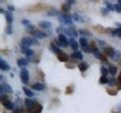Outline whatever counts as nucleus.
<instances>
[{"label":"nucleus","instance_id":"ddd939ff","mask_svg":"<svg viewBox=\"0 0 121 113\" xmlns=\"http://www.w3.org/2000/svg\"><path fill=\"white\" fill-rule=\"evenodd\" d=\"M0 68H1V70H3V71H8L10 69V66L5 60L1 59L0 60Z\"/></svg>","mask_w":121,"mask_h":113},{"label":"nucleus","instance_id":"2f4dec72","mask_svg":"<svg viewBox=\"0 0 121 113\" xmlns=\"http://www.w3.org/2000/svg\"><path fill=\"white\" fill-rule=\"evenodd\" d=\"M111 35H117L118 37L121 38V27L116 29V30H112V34Z\"/></svg>","mask_w":121,"mask_h":113},{"label":"nucleus","instance_id":"603ef678","mask_svg":"<svg viewBox=\"0 0 121 113\" xmlns=\"http://www.w3.org/2000/svg\"><path fill=\"white\" fill-rule=\"evenodd\" d=\"M119 65H121V61H120V62H119Z\"/></svg>","mask_w":121,"mask_h":113},{"label":"nucleus","instance_id":"72a5a7b5","mask_svg":"<svg viewBox=\"0 0 121 113\" xmlns=\"http://www.w3.org/2000/svg\"><path fill=\"white\" fill-rule=\"evenodd\" d=\"M79 33H80L81 35H86V36H90L91 35L90 31H88L87 29H81L80 31H79Z\"/></svg>","mask_w":121,"mask_h":113},{"label":"nucleus","instance_id":"39448f33","mask_svg":"<svg viewBox=\"0 0 121 113\" xmlns=\"http://www.w3.org/2000/svg\"><path fill=\"white\" fill-rule=\"evenodd\" d=\"M41 111H43V105L39 104V102H36L35 104V106L30 108L29 110H27L28 113H41Z\"/></svg>","mask_w":121,"mask_h":113},{"label":"nucleus","instance_id":"49530a36","mask_svg":"<svg viewBox=\"0 0 121 113\" xmlns=\"http://www.w3.org/2000/svg\"><path fill=\"white\" fill-rule=\"evenodd\" d=\"M48 15H56V14H58V12L56 11H50V12H48Z\"/></svg>","mask_w":121,"mask_h":113},{"label":"nucleus","instance_id":"f03ea898","mask_svg":"<svg viewBox=\"0 0 121 113\" xmlns=\"http://www.w3.org/2000/svg\"><path fill=\"white\" fill-rule=\"evenodd\" d=\"M32 44H39V42L35 40H33L31 38H28V37H23L20 41V46L21 48H29L30 45Z\"/></svg>","mask_w":121,"mask_h":113},{"label":"nucleus","instance_id":"8fccbe9b","mask_svg":"<svg viewBox=\"0 0 121 113\" xmlns=\"http://www.w3.org/2000/svg\"><path fill=\"white\" fill-rule=\"evenodd\" d=\"M0 12H1V13H3V12H4V10H3V9L1 8V9H0ZM4 13H5V12H4Z\"/></svg>","mask_w":121,"mask_h":113},{"label":"nucleus","instance_id":"6ab92c4d","mask_svg":"<svg viewBox=\"0 0 121 113\" xmlns=\"http://www.w3.org/2000/svg\"><path fill=\"white\" fill-rule=\"evenodd\" d=\"M67 33L69 35H72V36H77V35H79L78 34V31L75 29L74 26H70V27L67 29Z\"/></svg>","mask_w":121,"mask_h":113},{"label":"nucleus","instance_id":"3c124183","mask_svg":"<svg viewBox=\"0 0 121 113\" xmlns=\"http://www.w3.org/2000/svg\"><path fill=\"white\" fill-rule=\"evenodd\" d=\"M118 4H120V5H121V0H118Z\"/></svg>","mask_w":121,"mask_h":113},{"label":"nucleus","instance_id":"a211bd4d","mask_svg":"<svg viewBox=\"0 0 121 113\" xmlns=\"http://www.w3.org/2000/svg\"><path fill=\"white\" fill-rule=\"evenodd\" d=\"M39 26L41 29H48V28H51L52 23L51 22H48V21H41V22H39Z\"/></svg>","mask_w":121,"mask_h":113},{"label":"nucleus","instance_id":"c9c22d12","mask_svg":"<svg viewBox=\"0 0 121 113\" xmlns=\"http://www.w3.org/2000/svg\"><path fill=\"white\" fill-rule=\"evenodd\" d=\"M109 72L108 69H106L105 67H101V73H102V76H107V74Z\"/></svg>","mask_w":121,"mask_h":113},{"label":"nucleus","instance_id":"4be33fe9","mask_svg":"<svg viewBox=\"0 0 121 113\" xmlns=\"http://www.w3.org/2000/svg\"><path fill=\"white\" fill-rule=\"evenodd\" d=\"M50 49H51L52 52H55V53H56L58 55L60 53V52H62V51L60 50V48H59L58 46H56V45L55 43H51V45H50Z\"/></svg>","mask_w":121,"mask_h":113},{"label":"nucleus","instance_id":"e433bc0d","mask_svg":"<svg viewBox=\"0 0 121 113\" xmlns=\"http://www.w3.org/2000/svg\"><path fill=\"white\" fill-rule=\"evenodd\" d=\"M117 84H118V89L121 90V72L118 75V78H117Z\"/></svg>","mask_w":121,"mask_h":113},{"label":"nucleus","instance_id":"cd10ccee","mask_svg":"<svg viewBox=\"0 0 121 113\" xmlns=\"http://www.w3.org/2000/svg\"><path fill=\"white\" fill-rule=\"evenodd\" d=\"M70 8H71V5L68 4V3H64L62 7H60V9H62V11H64V12H68V11L70 10Z\"/></svg>","mask_w":121,"mask_h":113},{"label":"nucleus","instance_id":"f3484780","mask_svg":"<svg viewBox=\"0 0 121 113\" xmlns=\"http://www.w3.org/2000/svg\"><path fill=\"white\" fill-rule=\"evenodd\" d=\"M69 45H70V47H71L73 50L78 51V43H77V41H76L74 38L69 39Z\"/></svg>","mask_w":121,"mask_h":113},{"label":"nucleus","instance_id":"79ce46f5","mask_svg":"<svg viewBox=\"0 0 121 113\" xmlns=\"http://www.w3.org/2000/svg\"><path fill=\"white\" fill-rule=\"evenodd\" d=\"M21 23L23 24V25L28 26V25H29V21H28V20H25V19H23V20H21Z\"/></svg>","mask_w":121,"mask_h":113},{"label":"nucleus","instance_id":"58836bf2","mask_svg":"<svg viewBox=\"0 0 121 113\" xmlns=\"http://www.w3.org/2000/svg\"><path fill=\"white\" fill-rule=\"evenodd\" d=\"M114 6H115V11H116V12L121 13V5H120V4H118V3H117V4H115Z\"/></svg>","mask_w":121,"mask_h":113},{"label":"nucleus","instance_id":"9b49d317","mask_svg":"<svg viewBox=\"0 0 121 113\" xmlns=\"http://www.w3.org/2000/svg\"><path fill=\"white\" fill-rule=\"evenodd\" d=\"M58 59H59V61H60V62H67L68 60H69V55L62 51L58 55Z\"/></svg>","mask_w":121,"mask_h":113},{"label":"nucleus","instance_id":"4c0bfd02","mask_svg":"<svg viewBox=\"0 0 121 113\" xmlns=\"http://www.w3.org/2000/svg\"><path fill=\"white\" fill-rule=\"evenodd\" d=\"M26 30H27L28 32H30V33H32V32H35V27H33L32 25H28L27 27H26Z\"/></svg>","mask_w":121,"mask_h":113},{"label":"nucleus","instance_id":"412c9836","mask_svg":"<svg viewBox=\"0 0 121 113\" xmlns=\"http://www.w3.org/2000/svg\"><path fill=\"white\" fill-rule=\"evenodd\" d=\"M22 90H23L24 94L28 97V98H30V97H33V96H35V93H33V92L31 91V90H29L27 87H25V86H24V87H22Z\"/></svg>","mask_w":121,"mask_h":113},{"label":"nucleus","instance_id":"c85d7f7f","mask_svg":"<svg viewBox=\"0 0 121 113\" xmlns=\"http://www.w3.org/2000/svg\"><path fill=\"white\" fill-rule=\"evenodd\" d=\"M95 30L96 31H98L99 33H105L106 31H109V29L108 30H106V29H104L102 26H100V25H97V26H95Z\"/></svg>","mask_w":121,"mask_h":113},{"label":"nucleus","instance_id":"ea45409f","mask_svg":"<svg viewBox=\"0 0 121 113\" xmlns=\"http://www.w3.org/2000/svg\"><path fill=\"white\" fill-rule=\"evenodd\" d=\"M6 33H7V34H12V28H11V25H7Z\"/></svg>","mask_w":121,"mask_h":113},{"label":"nucleus","instance_id":"a19ab883","mask_svg":"<svg viewBox=\"0 0 121 113\" xmlns=\"http://www.w3.org/2000/svg\"><path fill=\"white\" fill-rule=\"evenodd\" d=\"M12 113H23V110H22L21 108H17V109L12 110Z\"/></svg>","mask_w":121,"mask_h":113},{"label":"nucleus","instance_id":"7ed1b4c3","mask_svg":"<svg viewBox=\"0 0 121 113\" xmlns=\"http://www.w3.org/2000/svg\"><path fill=\"white\" fill-rule=\"evenodd\" d=\"M20 79L23 84H27L29 81V71L26 68H21L20 70Z\"/></svg>","mask_w":121,"mask_h":113},{"label":"nucleus","instance_id":"37998d69","mask_svg":"<svg viewBox=\"0 0 121 113\" xmlns=\"http://www.w3.org/2000/svg\"><path fill=\"white\" fill-rule=\"evenodd\" d=\"M66 67H67V68H71V69H74L75 68L74 65H73V64H71V63H67L66 64Z\"/></svg>","mask_w":121,"mask_h":113},{"label":"nucleus","instance_id":"9d476101","mask_svg":"<svg viewBox=\"0 0 121 113\" xmlns=\"http://www.w3.org/2000/svg\"><path fill=\"white\" fill-rule=\"evenodd\" d=\"M103 51H104V54L106 56L112 57V55L114 54V52H115V49L113 47H111V46H108V47H105L104 49H103Z\"/></svg>","mask_w":121,"mask_h":113},{"label":"nucleus","instance_id":"1a4fd4ad","mask_svg":"<svg viewBox=\"0 0 121 113\" xmlns=\"http://www.w3.org/2000/svg\"><path fill=\"white\" fill-rule=\"evenodd\" d=\"M31 34L35 37L36 39H43V38H44V37H47L48 36V34L45 32H43V31H37V30H35V32H32Z\"/></svg>","mask_w":121,"mask_h":113},{"label":"nucleus","instance_id":"f257e3e1","mask_svg":"<svg viewBox=\"0 0 121 113\" xmlns=\"http://www.w3.org/2000/svg\"><path fill=\"white\" fill-rule=\"evenodd\" d=\"M1 103H2V105L4 106L6 109H8V110H14V106H15V104L12 102L11 100H9L8 99V97H7L6 95H4V96H1Z\"/></svg>","mask_w":121,"mask_h":113},{"label":"nucleus","instance_id":"f704fd0d","mask_svg":"<svg viewBox=\"0 0 121 113\" xmlns=\"http://www.w3.org/2000/svg\"><path fill=\"white\" fill-rule=\"evenodd\" d=\"M108 84L110 86H114L115 84H117V80L115 78H110L109 79V81H108Z\"/></svg>","mask_w":121,"mask_h":113},{"label":"nucleus","instance_id":"6e6552de","mask_svg":"<svg viewBox=\"0 0 121 113\" xmlns=\"http://www.w3.org/2000/svg\"><path fill=\"white\" fill-rule=\"evenodd\" d=\"M0 89H1V93L4 92V94L5 93H11V92H12V89H11V87L7 83H5V82L1 84V86H0Z\"/></svg>","mask_w":121,"mask_h":113},{"label":"nucleus","instance_id":"de8ad7c7","mask_svg":"<svg viewBox=\"0 0 121 113\" xmlns=\"http://www.w3.org/2000/svg\"><path fill=\"white\" fill-rule=\"evenodd\" d=\"M75 2H76V1H74V0H69V1H67V3H68V4H70V5L75 4Z\"/></svg>","mask_w":121,"mask_h":113},{"label":"nucleus","instance_id":"2eb2a0df","mask_svg":"<svg viewBox=\"0 0 121 113\" xmlns=\"http://www.w3.org/2000/svg\"><path fill=\"white\" fill-rule=\"evenodd\" d=\"M28 64V60L25 59V58H18L17 59V65L19 67H22L23 68L24 66H27Z\"/></svg>","mask_w":121,"mask_h":113},{"label":"nucleus","instance_id":"20e7f679","mask_svg":"<svg viewBox=\"0 0 121 113\" xmlns=\"http://www.w3.org/2000/svg\"><path fill=\"white\" fill-rule=\"evenodd\" d=\"M58 40H59V42H60V46L67 47L68 45H69V40L67 39V37L65 36V34H63V33H60V34H59Z\"/></svg>","mask_w":121,"mask_h":113},{"label":"nucleus","instance_id":"423d86ee","mask_svg":"<svg viewBox=\"0 0 121 113\" xmlns=\"http://www.w3.org/2000/svg\"><path fill=\"white\" fill-rule=\"evenodd\" d=\"M37 102L36 100H35V99H31V98H25V100H24V104H25V106H26V108H27V110H29L30 108H32L33 106H35V104Z\"/></svg>","mask_w":121,"mask_h":113},{"label":"nucleus","instance_id":"a18cd8bd","mask_svg":"<svg viewBox=\"0 0 121 113\" xmlns=\"http://www.w3.org/2000/svg\"><path fill=\"white\" fill-rule=\"evenodd\" d=\"M98 42H99L100 46H104L105 45V41H103V40H98Z\"/></svg>","mask_w":121,"mask_h":113},{"label":"nucleus","instance_id":"09e8293b","mask_svg":"<svg viewBox=\"0 0 121 113\" xmlns=\"http://www.w3.org/2000/svg\"><path fill=\"white\" fill-rule=\"evenodd\" d=\"M8 9H9V11H10V12H11V11H14V6L8 5Z\"/></svg>","mask_w":121,"mask_h":113},{"label":"nucleus","instance_id":"c756f323","mask_svg":"<svg viewBox=\"0 0 121 113\" xmlns=\"http://www.w3.org/2000/svg\"><path fill=\"white\" fill-rule=\"evenodd\" d=\"M108 81H109V79L107 78V76H101L99 79L100 84H106V83H108Z\"/></svg>","mask_w":121,"mask_h":113},{"label":"nucleus","instance_id":"5701e85b","mask_svg":"<svg viewBox=\"0 0 121 113\" xmlns=\"http://www.w3.org/2000/svg\"><path fill=\"white\" fill-rule=\"evenodd\" d=\"M78 68H79V70H80L81 72H85V71L88 69V64H87L86 62H82V63H80L78 65Z\"/></svg>","mask_w":121,"mask_h":113},{"label":"nucleus","instance_id":"393cba45","mask_svg":"<svg viewBox=\"0 0 121 113\" xmlns=\"http://www.w3.org/2000/svg\"><path fill=\"white\" fill-rule=\"evenodd\" d=\"M79 42H80L82 48H86V47L89 46V45H88V41H87V39L85 38V37H81L80 40H79Z\"/></svg>","mask_w":121,"mask_h":113},{"label":"nucleus","instance_id":"473e14b6","mask_svg":"<svg viewBox=\"0 0 121 113\" xmlns=\"http://www.w3.org/2000/svg\"><path fill=\"white\" fill-rule=\"evenodd\" d=\"M106 91H107L109 95H112V96H115V95H117V93H118L117 90H113V89H109V88L106 89Z\"/></svg>","mask_w":121,"mask_h":113},{"label":"nucleus","instance_id":"c03bdc74","mask_svg":"<svg viewBox=\"0 0 121 113\" xmlns=\"http://www.w3.org/2000/svg\"><path fill=\"white\" fill-rule=\"evenodd\" d=\"M101 12L103 13V15H106V14H107V12H108V10L105 9V8H102V9H101Z\"/></svg>","mask_w":121,"mask_h":113},{"label":"nucleus","instance_id":"4468645a","mask_svg":"<svg viewBox=\"0 0 121 113\" xmlns=\"http://www.w3.org/2000/svg\"><path fill=\"white\" fill-rule=\"evenodd\" d=\"M5 17H6V22H7V25H11L13 21V16H12V13L10 11H5Z\"/></svg>","mask_w":121,"mask_h":113},{"label":"nucleus","instance_id":"bb28decb","mask_svg":"<svg viewBox=\"0 0 121 113\" xmlns=\"http://www.w3.org/2000/svg\"><path fill=\"white\" fill-rule=\"evenodd\" d=\"M105 5H106V7H107L108 11H115V6L113 5V4H111L110 2L105 1Z\"/></svg>","mask_w":121,"mask_h":113},{"label":"nucleus","instance_id":"aec40b11","mask_svg":"<svg viewBox=\"0 0 121 113\" xmlns=\"http://www.w3.org/2000/svg\"><path fill=\"white\" fill-rule=\"evenodd\" d=\"M71 57H72V58H74V59H78V60H82L83 58H84V57H83L82 52H81V51H79V50H78V51H75L74 53L71 55Z\"/></svg>","mask_w":121,"mask_h":113},{"label":"nucleus","instance_id":"7c9ffc66","mask_svg":"<svg viewBox=\"0 0 121 113\" xmlns=\"http://www.w3.org/2000/svg\"><path fill=\"white\" fill-rule=\"evenodd\" d=\"M73 92H74V86L73 85H70V86H68V87L66 88V94H67V95L72 94Z\"/></svg>","mask_w":121,"mask_h":113},{"label":"nucleus","instance_id":"dca6fc26","mask_svg":"<svg viewBox=\"0 0 121 113\" xmlns=\"http://www.w3.org/2000/svg\"><path fill=\"white\" fill-rule=\"evenodd\" d=\"M21 51L23 52V53H24L26 56H27L28 58L32 57L33 54H35V52H33V50H32V49H30V48H21Z\"/></svg>","mask_w":121,"mask_h":113},{"label":"nucleus","instance_id":"0eeeda50","mask_svg":"<svg viewBox=\"0 0 121 113\" xmlns=\"http://www.w3.org/2000/svg\"><path fill=\"white\" fill-rule=\"evenodd\" d=\"M60 21H62L65 24H70L72 26V19L68 14H62L60 16Z\"/></svg>","mask_w":121,"mask_h":113},{"label":"nucleus","instance_id":"b1692460","mask_svg":"<svg viewBox=\"0 0 121 113\" xmlns=\"http://www.w3.org/2000/svg\"><path fill=\"white\" fill-rule=\"evenodd\" d=\"M120 57H121V52H120L119 50H115L114 54L112 55L111 59H112V60H114V61H117V60H119V59H120Z\"/></svg>","mask_w":121,"mask_h":113},{"label":"nucleus","instance_id":"a878e982","mask_svg":"<svg viewBox=\"0 0 121 113\" xmlns=\"http://www.w3.org/2000/svg\"><path fill=\"white\" fill-rule=\"evenodd\" d=\"M109 73H110L111 75H116L117 74V67L116 66H114V65H109Z\"/></svg>","mask_w":121,"mask_h":113},{"label":"nucleus","instance_id":"f8f14e48","mask_svg":"<svg viewBox=\"0 0 121 113\" xmlns=\"http://www.w3.org/2000/svg\"><path fill=\"white\" fill-rule=\"evenodd\" d=\"M31 88L33 90H36V91H43L44 89V85L43 83H40V82H36V83L31 85Z\"/></svg>","mask_w":121,"mask_h":113}]
</instances>
